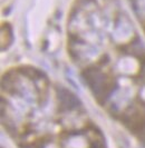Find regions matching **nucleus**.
I'll return each mask as SVG.
<instances>
[{"label": "nucleus", "instance_id": "1", "mask_svg": "<svg viewBox=\"0 0 145 148\" xmlns=\"http://www.w3.org/2000/svg\"><path fill=\"white\" fill-rule=\"evenodd\" d=\"M68 50L96 99L113 112L145 107V47L119 0H75Z\"/></svg>", "mask_w": 145, "mask_h": 148}, {"label": "nucleus", "instance_id": "2", "mask_svg": "<svg viewBox=\"0 0 145 148\" xmlns=\"http://www.w3.org/2000/svg\"><path fill=\"white\" fill-rule=\"evenodd\" d=\"M145 34V0H126Z\"/></svg>", "mask_w": 145, "mask_h": 148}]
</instances>
